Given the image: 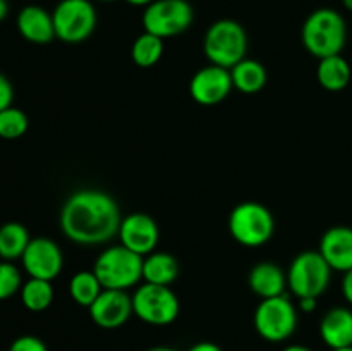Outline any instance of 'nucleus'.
Here are the masks:
<instances>
[{
  "mask_svg": "<svg viewBox=\"0 0 352 351\" xmlns=\"http://www.w3.org/2000/svg\"><path fill=\"white\" fill-rule=\"evenodd\" d=\"M14 100V89L12 85H10L9 79L3 74H0V112L9 107H12Z\"/></svg>",
  "mask_w": 352,
  "mask_h": 351,
  "instance_id": "obj_29",
  "label": "nucleus"
},
{
  "mask_svg": "<svg viewBox=\"0 0 352 351\" xmlns=\"http://www.w3.org/2000/svg\"><path fill=\"white\" fill-rule=\"evenodd\" d=\"M282 351H313V350L308 346H302V344H289V346H285Z\"/></svg>",
  "mask_w": 352,
  "mask_h": 351,
  "instance_id": "obj_33",
  "label": "nucleus"
},
{
  "mask_svg": "<svg viewBox=\"0 0 352 351\" xmlns=\"http://www.w3.org/2000/svg\"><path fill=\"white\" fill-rule=\"evenodd\" d=\"M93 272L103 289L127 291L143 279V257L122 244L109 246L96 257Z\"/></svg>",
  "mask_w": 352,
  "mask_h": 351,
  "instance_id": "obj_3",
  "label": "nucleus"
},
{
  "mask_svg": "<svg viewBox=\"0 0 352 351\" xmlns=\"http://www.w3.org/2000/svg\"><path fill=\"white\" fill-rule=\"evenodd\" d=\"M230 78H232L234 89L244 95H254L265 88L268 76L261 62L246 57L230 69Z\"/></svg>",
  "mask_w": 352,
  "mask_h": 351,
  "instance_id": "obj_19",
  "label": "nucleus"
},
{
  "mask_svg": "<svg viewBox=\"0 0 352 351\" xmlns=\"http://www.w3.org/2000/svg\"><path fill=\"white\" fill-rule=\"evenodd\" d=\"M248 284L251 291L261 299L282 296L287 286V274L272 262H261L251 268L248 275Z\"/></svg>",
  "mask_w": 352,
  "mask_h": 351,
  "instance_id": "obj_18",
  "label": "nucleus"
},
{
  "mask_svg": "<svg viewBox=\"0 0 352 351\" xmlns=\"http://www.w3.org/2000/svg\"><path fill=\"white\" fill-rule=\"evenodd\" d=\"M9 14V2L7 0H0V21H3Z\"/></svg>",
  "mask_w": 352,
  "mask_h": 351,
  "instance_id": "obj_34",
  "label": "nucleus"
},
{
  "mask_svg": "<svg viewBox=\"0 0 352 351\" xmlns=\"http://www.w3.org/2000/svg\"><path fill=\"white\" fill-rule=\"evenodd\" d=\"M179 277V262L174 255L153 251L143 257V281L157 286H170Z\"/></svg>",
  "mask_w": 352,
  "mask_h": 351,
  "instance_id": "obj_20",
  "label": "nucleus"
},
{
  "mask_svg": "<svg viewBox=\"0 0 352 351\" xmlns=\"http://www.w3.org/2000/svg\"><path fill=\"white\" fill-rule=\"evenodd\" d=\"M17 31L26 41L36 45L50 43L55 38L52 12L40 6H26L17 14Z\"/></svg>",
  "mask_w": 352,
  "mask_h": 351,
  "instance_id": "obj_16",
  "label": "nucleus"
},
{
  "mask_svg": "<svg viewBox=\"0 0 352 351\" xmlns=\"http://www.w3.org/2000/svg\"><path fill=\"white\" fill-rule=\"evenodd\" d=\"M134 315L144 323L164 327L175 322L181 312V303L170 286L144 282L133 295Z\"/></svg>",
  "mask_w": 352,
  "mask_h": 351,
  "instance_id": "obj_8",
  "label": "nucleus"
},
{
  "mask_svg": "<svg viewBox=\"0 0 352 351\" xmlns=\"http://www.w3.org/2000/svg\"><path fill=\"white\" fill-rule=\"evenodd\" d=\"M55 38L64 43H81L96 28V9L91 0H60L54 12Z\"/></svg>",
  "mask_w": 352,
  "mask_h": 351,
  "instance_id": "obj_9",
  "label": "nucleus"
},
{
  "mask_svg": "<svg viewBox=\"0 0 352 351\" xmlns=\"http://www.w3.org/2000/svg\"><path fill=\"white\" fill-rule=\"evenodd\" d=\"M301 41L316 58L339 55L347 41L346 19L339 10L320 7L306 17L301 28Z\"/></svg>",
  "mask_w": 352,
  "mask_h": 351,
  "instance_id": "obj_2",
  "label": "nucleus"
},
{
  "mask_svg": "<svg viewBox=\"0 0 352 351\" xmlns=\"http://www.w3.org/2000/svg\"><path fill=\"white\" fill-rule=\"evenodd\" d=\"M342 6L346 7V9L349 10V12H352V0H342Z\"/></svg>",
  "mask_w": 352,
  "mask_h": 351,
  "instance_id": "obj_37",
  "label": "nucleus"
},
{
  "mask_svg": "<svg viewBox=\"0 0 352 351\" xmlns=\"http://www.w3.org/2000/svg\"><path fill=\"white\" fill-rule=\"evenodd\" d=\"M23 288L21 272L12 262H0V301L9 299Z\"/></svg>",
  "mask_w": 352,
  "mask_h": 351,
  "instance_id": "obj_27",
  "label": "nucleus"
},
{
  "mask_svg": "<svg viewBox=\"0 0 352 351\" xmlns=\"http://www.w3.org/2000/svg\"><path fill=\"white\" fill-rule=\"evenodd\" d=\"M203 52L210 64L232 69L246 58L248 33L241 23L234 19H219L206 30L203 38Z\"/></svg>",
  "mask_w": 352,
  "mask_h": 351,
  "instance_id": "obj_4",
  "label": "nucleus"
},
{
  "mask_svg": "<svg viewBox=\"0 0 352 351\" xmlns=\"http://www.w3.org/2000/svg\"><path fill=\"white\" fill-rule=\"evenodd\" d=\"M330 351H352V346L351 348H340V350H330Z\"/></svg>",
  "mask_w": 352,
  "mask_h": 351,
  "instance_id": "obj_38",
  "label": "nucleus"
},
{
  "mask_svg": "<svg viewBox=\"0 0 352 351\" xmlns=\"http://www.w3.org/2000/svg\"><path fill=\"white\" fill-rule=\"evenodd\" d=\"M316 78H318L320 85L329 92H340L351 81L349 62L340 54L320 58L318 67H316Z\"/></svg>",
  "mask_w": 352,
  "mask_h": 351,
  "instance_id": "obj_21",
  "label": "nucleus"
},
{
  "mask_svg": "<svg viewBox=\"0 0 352 351\" xmlns=\"http://www.w3.org/2000/svg\"><path fill=\"white\" fill-rule=\"evenodd\" d=\"M320 337L330 350L352 346V310L333 306L320 320Z\"/></svg>",
  "mask_w": 352,
  "mask_h": 351,
  "instance_id": "obj_17",
  "label": "nucleus"
},
{
  "mask_svg": "<svg viewBox=\"0 0 352 351\" xmlns=\"http://www.w3.org/2000/svg\"><path fill=\"white\" fill-rule=\"evenodd\" d=\"M234 89L230 69L220 65H205L195 72L189 83L191 98L199 105H217L223 102Z\"/></svg>",
  "mask_w": 352,
  "mask_h": 351,
  "instance_id": "obj_12",
  "label": "nucleus"
},
{
  "mask_svg": "<svg viewBox=\"0 0 352 351\" xmlns=\"http://www.w3.org/2000/svg\"><path fill=\"white\" fill-rule=\"evenodd\" d=\"M98 2H113V0H98Z\"/></svg>",
  "mask_w": 352,
  "mask_h": 351,
  "instance_id": "obj_39",
  "label": "nucleus"
},
{
  "mask_svg": "<svg viewBox=\"0 0 352 351\" xmlns=\"http://www.w3.org/2000/svg\"><path fill=\"white\" fill-rule=\"evenodd\" d=\"M229 233L246 248H260L272 240L275 233L274 213L258 202H243L229 215Z\"/></svg>",
  "mask_w": 352,
  "mask_h": 351,
  "instance_id": "obj_5",
  "label": "nucleus"
},
{
  "mask_svg": "<svg viewBox=\"0 0 352 351\" xmlns=\"http://www.w3.org/2000/svg\"><path fill=\"white\" fill-rule=\"evenodd\" d=\"M88 312L93 322L102 329H119L134 315L133 296L119 289H103Z\"/></svg>",
  "mask_w": 352,
  "mask_h": 351,
  "instance_id": "obj_13",
  "label": "nucleus"
},
{
  "mask_svg": "<svg viewBox=\"0 0 352 351\" xmlns=\"http://www.w3.org/2000/svg\"><path fill=\"white\" fill-rule=\"evenodd\" d=\"M340 289H342L344 299H346V301L352 306V268L351 270L344 272L342 286H340Z\"/></svg>",
  "mask_w": 352,
  "mask_h": 351,
  "instance_id": "obj_30",
  "label": "nucleus"
},
{
  "mask_svg": "<svg viewBox=\"0 0 352 351\" xmlns=\"http://www.w3.org/2000/svg\"><path fill=\"white\" fill-rule=\"evenodd\" d=\"M320 253L332 270L347 272L352 268V227L336 226L325 231L320 240Z\"/></svg>",
  "mask_w": 352,
  "mask_h": 351,
  "instance_id": "obj_15",
  "label": "nucleus"
},
{
  "mask_svg": "<svg viewBox=\"0 0 352 351\" xmlns=\"http://www.w3.org/2000/svg\"><path fill=\"white\" fill-rule=\"evenodd\" d=\"M124 2H127L133 7H148L153 0H124Z\"/></svg>",
  "mask_w": 352,
  "mask_h": 351,
  "instance_id": "obj_35",
  "label": "nucleus"
},
{
  "mask_svg": "<svg viewBox=\"0 0 352 351\" xmlns=\"http://www.w3.org/2000/svg\"><path fill=\"white\" fill-rule=\"evenodd\" d=\"M117 236H119L122 246L129 248L131 251L141 255V257H146V255L153 253L157 248L160 231H158L153 217L148 213L134 212L124 217Z\"/></svg>",
  "mask_w": 352,
  "mask_h": 351,
  "instance_id": "obj_14",
  "label": "nucleus"
},
{
  "mask_svg": "<svg viewBox=\"0 0 352 351\" xmlns=\"http://www.w3.org/2000/svg\"><path fill=\"white\" fill-rule=\"evenodd\" d=\"M188 351H223L219 344L212 343V341H201V343H196L189 348Z\"/></svg>",
  "mask_w": 352,
  "mask_h": 351,
  "instance_id": "obj_31",
  "label": "nucleus"
},
{
  "mask_svg": "<svg viewBox=\"0 0 352 351\" xmlns=\"http://www.w3.org/2000/svg\"><path fill=\"white\" fill-rule=\"evenodd\" d=\"M146 351H175V350L168 346H153V348H148Z\"/></svg>",
  "mask_w": 352,
  "mask_h": 351,
  "instance_id": "obj_36",
  "label": "nucleus"
},
{
  "mask_svg": "<svg viewBox=\"0 0 352 351\" xmlns=\"http://www.w3.org/2000/svg\"><path fill=\"white\" fill-rule=\"evenodd\" d=\"M299 299V310L305 313L315 312L318 306V298H298Z\"/></svg>",
  "mask_w": 352,
  "mask_h": 351,
  "instance_id": "obj_32",
  "label": "nucleus"
},
{
  "mask_svg": "<svg viewBox=\"0 0 352 351\" xmlns=\"http://www.w3.org/2000/svg\"><path fill=\"white\" fill-rule=\"evenodd\" d=\"M195 21V10L188 0H153L144 7L141 23L146 33L165 38L184 33Z\"/></svg>",
  "mask_w": 352,
  "mask_h": 351,
  "instance_id": "obj_10",
  "label": "nucleus"
},
{
  "mask_svg": "<svg viewBox=\"0 0 352 351\" xmlns=\"http://www.w3.org/2000/svg\"><path fill=\"white\" fill-rule=\"evenodd\" d=\"M102 291V284H100L98 277H96L93 270L76 272L71 277V282H69L71 298L74 299L76 305L86 306V308H89L93 305V301L98 298V295Z\"/></svg>",
  "mask_w": 352,
  "mask_h": 351,
  "instance_id": "obj_23",
  "label": "nucleus"
},
{
  "mask_svg": "<svg viewBox=\"0 0 352 351\" xmlns=\"http://www.w3.org/2000/svg\"><path fill=\"white\" fill-rule=\"evenodd\" d=\"M162 55H164V40L160 36L146 33V31L140 34L131 47V58L134 64L143 69L153 67L155 64H158Z\"/></svg>",
  "mask_w": 352,
  "mask_h": 351,
  "instance_id": "obj_25",
  "label": "nucleus"
},
{
  "mask_svg": "<svg viewBox=\"0 0 352 351\" xmlns=\"http://www.w3.org/2000/svg\"><path fill=\"white\" fill-rule=\"evenodd\" d=\"M54 286L52 281L30 277L21 288V301L30 312H43L54 301Z\"/></svg>",
  "mask_w": 352,
  "mask_h": 351,
  "instance_id": "obj_24",
  "label": "nucleus"
},
{
  "mask_svg": "<svg viewBox=\"0 0 352 351\" xmlns=\"http://www.w3.org/2000/svg\"><path fill=\"white\" fill-rule=\"evenodd\" d=\"M253 326L268 343H284L298 329V308L285 295L261 299L254 310Z\"/></svg>",
  "mask_w": 352,
  "mask_h": 351,
  "instance_id": "obj_6",
  "label": "nucleus"
},
{
  "mask_svg": "<svg viewBox=\"0 0 352 351\" xmlns=\"http://www.w3.org/2000/svg\"><path fill=\"white\" fill-rule=\"evenodd\" d=\"M332 279V268L320 251H302L287 270V286L298 298H320Z\"/></svg>",
  "mask_w": 352,
  "mask_h": 351,
  "instance_id": "obj_7",
  "label": "nucleus"
},
{
  "mask_svg": "<svg viewBox=\"0 0 352 351\" xmlns=\"http://www.w3.org/2000/svg\"><path fill=\"white\" fill-rule=\"evenodd\" d=\"M31 237L26 227L19 222H7L0 227V258L14 262L23 257Z\"/></svg>",
  "mask_w": 352,
  "mask_h": 351,
  "instance_id": "obj_22",
  "label": "nucleus"
},
{
  "mask_svg": "<svg viewBox=\"0 0 352 351\" xmlns=\"http://www.w3.org/2000/svg\"><path fill=\"white\" fill-rule=\"evenodd\" d=\"M30 120L21 109L9 107L0 112V138L3 140H17L28 131Z\"/></svg>",
  "mask_w": 352,
  "mask_h": 351,
  "instance_id": "obj_26",
  "label": "nucleus"
},
{
  "mask_svg": "<svg viewBox=\"0 0 352 351\" xmlns=\"http://www.w3.org/2000/svg\"><path fill=\"white\" fill-rule=\"evenodd\" d=\"M21 262L30 277L54 281L64 267V255L55 241L48 237H34L28 244Z\"/></svg>",
  "mask_w": 352,
  "mask_h": 351,
  "instance_id": "obj_11",
  "label": "nucleus"
},
{
  "mask_svg": "<svg viewBox=\"0 0 352 351\" xmlns=\"http://www.w3.org/2000/svg\"><path fill=\"white\" fill-rule=\"evenodd\" d=\"M119 205L102 189L74 191L60 210V229L69 241L82 246L102 244L119 234Z\"/></svg>",
  "mask_w": 352,
  "mask_h": 351,
  "instance_id": "obj_1",
  "label": "nucleus"
},
{
  "mask_svg": "<svg viewBox=\"0 0 352 351\" xmlns=\"http://www.w3.org/2000/svg\"><path fill=\"white\" fill-rule=\"evenodd\" d=\"M9 351H48V348L40 337L26 334V336H19L17 339H14L9 346Z\"/></svg>",
  "mask_w": 352,
  "mask_h": 351,
  "instance_id": "obj_28",
  "label": "nucleus"
}]
</instances>
